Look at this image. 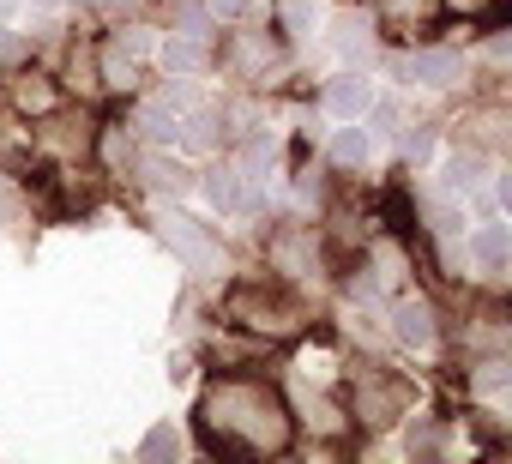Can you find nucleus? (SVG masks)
Returning <instances> with one entry per match:
<instances>
[{"label":"nucleus","instance_id":"f257e3e1","mask_svg":"<svg viewBox=\"0 0 512 464\" xmlns=\"http://www.w3.org/2000/svg\"><path fill=\"white\" fill-rule=\"evenodd\" d=\"M205 446L223 458H266L290 446V410L260 380H217L199 404Z\"/></svg>","mask_w":512,"mask_h":464},{"label":"nucleus","instance_id":"4468645a","mask_svg":"<svg viewBox=\"0 0 512 464\" xmlns=\"http://www.w3.org/2000/svg\"><path fill=\"white\" fill-rule=\"evenodd\" d=\"M440 181H446L452 193H470V187L482 181V157H476V151H458V157L446 163V175H440Z\"/></svg>","mask_w":512,"mask_h":464},{"label":"nucleus","instance_id":"f8f14e48","mask_svg":"<svg viewBox=\"0 0 512 464\" xmlns=\"http://www.w3.org/2000/svg\"><path fill=\"white\" fill-rule=\"evenodd\" d=\"M181 139H187L193 151H211V145L223 139V115H217V109H193L187 127H181Z\"/></svg>","mask_w":512,"mask_h":464},{"label":"nucleus","instance_id":"423d86ee","mask_svg":"<svg viewBox=\"0 0 512 464\" xmlns=\"http://www.w3.org/2000/svg\"><path fill=\"white\" fill-rule=\"evenodd\" d=\"M368 103H374V91H368V79L350 67V73H338L332 85H326V109L338 115V121H356V115H368Z\"/></svg>","mask_w":512,"mask_h":464},{"label":"nucleus","instance_id":"a878e982","mask_svg":"<svg viewBox=\"0 0 512 464\" xmlns=\"http://www.w3.org/2000/svg\"><path fill=\"white\" fill-rule=\"evenodd\" d=\"M73 7H97V0H73Z\"/></svg>","mask_w":512,"mask_h":464},{"label":"nucleus","instance_id":"a211bd4d","mask_svg":"<svg viewBox=\"0 0 512 464\" xmlns=\"http://www.w3.org/2000/svg\"><path fill=\"white\" fill-rule=\"evenodd\" d=\"M175 31L181 37H211V13L205 7H175Z\"/></svg>","mask_w":512,"mask_h":464},{"label":"nucleus","instance_id":"2eb2a0df","mask_svg":"<svg viewBox=\"0 0 512 464\" xmlns=\"http://www.w3.org/2000/svg\"><path fill=\"white\" fill-rule=\"evenodd\" d=\"M175 452H181V434H175L169 422H157V428L139 440V458H151V464H157V458H175Z\"/></svg>","mask_w":512,"mask_h":464},{"label":"nucleus","instance_id":"0eeeda50","mask_svg":"<svg viewBox=\"0 0 512 464\" xmlns=\"http://www.w3.org/2000/svg\"><path fill=\"white\" fill-rule=\"evenodd\" d=\"M163 67H169L175 79H187V73H205V67H211V49H205V37H181V31H175V37L163 43Z\"/></svg>","mask_w":512,"mask_h":464},{"label":"nucleus","instance_id":"6ab92c4d","mask_svg":"<svg viewBox=\"0 0 512 464\" xmlns=\"http://www.w3.org/2000/svg\"><path fill=\"white\" fill-rule=\"evenodd\" d=\"M398 145H404V157H428V151H434V133H428L422 121H404V133H398Z\"/></svg>","mask_w":512,"mask_h":464},{"label":"nucleus","instance_id":"b1692460","mask_svg":"<svg viewBox=\"0 0 512 464\" xmlns=\"http://www.w3.org/2000/svg\"><path fill=\"white\" fill-rule=\"evenodd\" d=\"M205 13H217V19H235V13H241V0H205Z\"/></svg>","mask_w":512,"mask_h":464},{"label":"nucleus","instance_id":"393cba45","mask_svg":"<svg viewBox=\"0 0 512 464\" xmlns=\"http://www.w3.org/2000/svg\"><path fill=\"white\" fill-rule=\"evenodd\" d=\"M109 7H133V0H109Z\"/></svg>","mask_w":512,"mask_h":464},{"label":"nucleus","instance_id":"9b49d317","mask_svg":"<svg viewBox=\"0 0 512 464\" xmlns=\"http://www.w3.org/2000/svg\"><path fill=\"white\" fill-rule=\"evenodd\" d=\"M145 187H157V193H187V187H193V169L175 163V157H145Z\"/></svg>","mask_w":512,"mask_h":464},{"label":"nucleus","instance_id":"39448f33","mask_svg":"<svg viewBox=\"0 0 512 464\" xmlns=\"http://www.w3.org/2000/svg\"><path fill=\"white\" fill-rule=\"evenodd\" d=\"M398 79H416V85H458L464 79V61L452 49H416L398 61Z\"/></svg>","mask_w":512,"mask_h":464},{"label":"nucleus","instance_id":"4be33fe9","mask_svg":"<svg viewBox=\"0 0 512 464\" xmlns=\"http://www.w3.org/2000/svg\"><path fill=\"white\" fill-rule=\"evenodd\" d=\"M19 55H25V37H19V31H7V25H0V67H13Z\"/></svg>","mask_w":512,"mask_h":464},{"label":"nucleus","instance_id":"ddd939ff","mask_svg":"<svg viewBox=\"0 0 512 464\" xmlns=\"http://www.w3.org/2000/svg\"><path fill=\"white\" fill-rule=\"evenodd\" d=\"M368 151H374V133H362V127H344V133H332V163L356 169V163H368Z\"/></svg>","mask_w":512,"mask_h":464},{"label":"nucleus","instance_id":"412c9836","mask_svg":"<svg viewBox=\"0 0 512 464\" xmlns=\"http://www.w3.org/2000/svg\"><path fill=\"white\" fill-rule=\"evenodd\" d=\"M284 25H290L296 37H302V31L314 25V13H308V0H284Z\"/></svg>","mask_w":512,"mask_h":464},{"label":"nucleus","instance_id":"6e6552de","mask_svg":"<svg viewBox=\"0 0 512 464\" xmlns=\"http://www.w3.org/2000/svg\"><path fill=\"white\" fill-rule=\"evenodd\" d=\"M392 320H398V338H404V344H434V308H428L422 296H404V302L392 308Z\"/></svg>","mask_w":512,"mask_h":464},{"label":"nucleus","instance_id":"aec40b11","mask_svg":"<svg viewBox=\"0 0 512 464\" xmlns=\"http://www.w3.org/2000/svg\"><path fill=\"white\" fill-rule=\"evenodd\" d=\"M476 386H482V392H500V386H506V362H500V356L482 362V368H476Z\"/></svg>","mask_w":512,"mask_h":464},{"label":"nucleus","instance_id":"f3484780","mask_svg":"<svg viewBox=\"0 0 512 464\" xmlns=\"http://www.w3.org/2000/svg\"><path fill=\"white\" fill-rule=\"evenodd\" d=\"M139 133H145V139H175V115H169V103H163V97H157V103H145Z\"/></svg>","mask_w":512,"mask_h":464},{"label":"nucleus","instance_id":"5701e85b","mask_svg":"<svg viewBox=\"0 0 512 464\" xmlns=\"http://www.w3.org/2000/svg\"><path fill=\"white\" fill-rule=\"evenodd\" d=\"M368 115H374L386 133H392V127H404V109H398V103H368Z\"/></svg>","mask_w":512,"mask_h":464},{"label":"nucleus","instance_id":"1a4fd4ad","mask_svg":"<svg viewBox=\"0 0 512 464\" xmlns=\"http://www.w3.org/2000/svg\"><path fill=\"white\" fill-rule=\"evenodd\" d=\"M470 254H476V266L500 272V266H506V254H512V236H506V223H482L476 236H470Z\"/></svg>","mask_w":512,"mask_h":464},{"label":"nucleus","instance_id":"bb28decb","mask_svg":"<svg viewBox=\"0 0 512 464\" xmlns=\"http://www.w3.org/2000/svg\"><path fill=\"white\" fill-rule=\"evenodd\" d=\"M31 7H49V0H31Z\"/></svg>","mask_w":512,"mask_h":464},{"label":"nucleus","instance_id":"20e7f679","mask_svg":"<svg viewBox=\"0 0 512 464\" xmlns=\"http://www.w3.org/2000/svg\"><path fill=\"white\" fill-rule=\"evenodd\" d=\"M356 410H362V422H392V416L404 410V386L386 380L380 368H368V374L356 380Z\"/></svg>","mask_w":512,"mask_h":464},{"label":"nucleus","instance_id":"9d476101","mask_svg":"<svg viewBox=\"0 0 512 464\" xmlns=\"http://www.w3.org/2000/svg\"><path fill=\"white\" fill-rule=\"evenodd\" d=\"M332 49H338L350 67H362V61L374 55V31H368L362 19H338V31H332Z\"/></svg>","mask_w":512,"mask_h":464},{"label":"nucleus","instance_id":"dca6fc26","mask_svg":"<svg viewBox=\"0 0 512 464\" xmlns=\"http://www.w3.org/2000/svg\"><path fill=\"white\" fill-rule=\"evenodd\" d=\"M13 97H19V109H37V115H49V109H55V85H49V79H19V91H13Z\"/></svg>","mask_w":512,"mask_h":464},{"label":"nucleus","instance_id":"f03ea898","mask_svg":"<svg viewBox=\"0 0 512 464\" xmlns=\"http://www.w3.org/2000/svg\"><path fill=\"white\" fill-rule=\"evenodd\" d=\"M157 236L175 248V260H181L187 272H199V278H217V272H223V242L211 236L199 217H187V211H157Z\"/></svg>","mask_w":512,"mask_h":464},{"label":"nucleus","instance_id":"7ed1b4c3","mask_svg":"<svg viewBox=\"0 0 512 464\" xmlns=\"http://www.w3.org/2000/svg\"><path fill=\"white\" fill-rule=\"evenodd\" d=\"M205 193H211L217 211H260V181H253L241 163L211 169V175H205Z\"/></svg>","mask_w":512,"mask_h":464}]
</instances>
